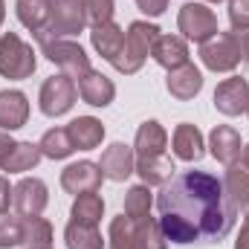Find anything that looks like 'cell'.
Masks as SVG:
<instances>
[{
  "label": "cell",
  "mask_w": 249,
  "mask_h": 249,
  "mask_svg": "<svg viewBox=\"0 0 249 249\" xmlns=\"http://www.w3.org/2000/svg\"><path fill=\"white\" fill-rule=\"evenodd\" d=\"M160 226L174 244H212L232 232L238 209L226 197L223 180L206 171L171 177L160 197Z\"/></svg>",
  "instance_id": "1"
},
{
  "label": "cell",
  "mask_w": 249,
  "mask_h": 249,
  "mask_svg": "<svg viewBox=\"0 0 249 249\" xmlns=\"http://www.w3.org/2000/svg\"><path fill=\"white\" fill-rule=\"evenodd\" d=\"M160 38V26L148 23V20H133L127 26V35H124V47H122V55L116 58V70L130 75V72H139L145 58L154 53V44Z\"/></svg>",
  "instance_id": "2"
},
{
  "label": "cell",
  "mask_w": 249,
  "mask_h": 249,
  "mask_svg": "<svg viewBox=\"0 0 249 249\" xmlns=\"http://www.w3.org/2000/svg\"><path fill=\"white\" fill-rule=\"evenodd\" d=\"M84 26H87V6H84V0H53L50 23L35 35V41L47 44V41H55V38H70V35L84 32Z\"/></svg>",
  "instance_id": "3"
},
{
  "label": "cell",
  "mask_w": 249,
  "mask_h": 249,
  "mask_svg": "<svg viewBox=\"0 0 249 249\" xmlns=\"http://www.w3.org/2000/svg\"><path fill=\"white\" fill-rule=\"evenodd\" d=\"M244 58L241 32H217L212 41L200 44V61L212 72H232Z\"/></svg>",
  "instance_id": "4"
},
{
  "label": "cell",
  "mask_w": 249,
  "mask_h": 249,
  "mask_svg": "<svg viewBox=\"0 0 249 249\" xmlns=\"http://www.w3.org/2000/svg\"><path fill=\"white\" fill-rule=\"evenodd\" d=\"M38 67V58L29 44H23L15 32H6L0 38V75L3 78H29Z\"/></svg>",
  "instance_id": "5"
},
{
  "label": "cell",
  "mask_w": 249,
  "mask_h": 249,
  "mask_svg": "<svg viewBox=\"0 0 249 249\" xmlns=\"http://www.w3.org/2000/svg\"><path fill=\"white\" fill-rule=\"evenodd\" d=\"M75 96H78V87L70 75H53L41 84V93H38V105H41V113L44 116H64L72 105H75Z\"/></svg>",
  "instance_id": "6"
},
{
  "label": "cell",
  "mask_w": 249,
  "mask_h": 249,
  "mask_svg": "<svg viewBox=\"0 0 249 249\" xmlns=\"http://www.w3.org/2000/svg\"><path fill=\"white\" fill-rule=\"evenodd\" d=\"M41 53H44L53 64H58L61 72L64 75H70L72 81H75V78H84V75L93 70V67H90V58H87V53H84L75 41H64V38L47 41V44H41Z\"/></svg>",
  "instance_id": "7"
},
{
  "label": "cell",
  "mask_w": 249,
  "mask_h": 249,
  "mask_svg": "<svg viewBox=\"0 0 249 249\" xmlns=\"http://www.w3.org/2000/svg\"><path fill=\"white\" fill-rule=\"evenodd\" d=\"M177 26L183 32V38L194 41V44H206L217 35V18L209 6L203 3H186L180 9V18H177Z\"/></svg>",
  "instance_id": "8"
},
{
  "label": "cell",
  "mask_w": 249,
  "mask_h": 249,
  "mask_svg": "<svg viewBox=\"0 0 249 249\" xmlns=\"http://www.w3.org/2000/svg\"><path fill=\"white\" fill-rule=\"evenodd\" d=\"M12 203L18 209L20 217H41V212L47 209L50 203V194H47V186L35 177H23L18 186H15V194H12Z\"/></svg>",
  "instance_id": "9"
},
{
  "label": "cell",
  "mask_w": 249,
  "mask_h": 249,
  "mask_svg": "<svg viewBox=\"0 0 249 249\" xmlns=\"http://www.w3.org/2000/svg\"><path fill=\"white\" fill-rule=\"evenodd\" d=\"M102 168H99V162H87V160H81V162H72V165H67L61 171V188L67 194H87V191H96V188L102 186Z\"/></svg>",
  "instance_id": "10"
},
{
  "label": "cell",
  "mask_w": 249,
  "mask_h": 249,
  "mask_svg": "<svg viewBox=\"0 0 249 249\" xmlns=\"http://www.w3.org/2000/svg\"><path fill=\"white\" fill-rule=\"evenodd\" d=\"M99 168H102V174H105L107 180L124 183V180L136 171V154H133L130 145L113 142L110 148H105V154H102V160H99Z\"/></svg>",
  "instance_id": "11"
},
{
  "label": "cell",
  "mask_w": 249,
  "mask_h": 249,
  "mask_svg": "<svg viewBox=\"0 0 249 249\" xmlns=\"http://www.w3.org/2000/svg\"><path fill=\"white\" fill-rule=\"evenodd\" d=\"M214 107L223 116H241L249 110V81L247 78H226L214 90Z\"/></svg>",
  "instance_id": "12"
},
{
  "label": "cell",
  "mask_w": 249,
  "mask_h": 249,
  "mask_svg": "<svg viewBox=\"0 0 249 249\" xmlns=\"http://www.w3.org/2000/svg\"><path fill=\"white\" fill-rule=\"evenodd\" d=\"M209 148H212V157L223 165H235L241 160V133L229 124H217L209 136Z\"/></svg>",
  "instance_id": "13"
},
{
  "label": "cell",
  "mask_w": 249,
  "mask_h": 249,
  "mask_svg": "<svg viewBox=\"0 0 249 249\" xmlns=\"http://www.w3.org/2000/svg\"><path fill=\"white\" fill-rule=\"evenodd\" d=\"M78 96L93 107H107L113 102V96H116V84L107 75L90 70L84 78H78Z\"/></svg>",
  "instance_id": "14"
},
{
  "label": "cell",
  "mask_w": 249,
  "mask_h": 249,
  "mask_svg": "<svg viewBox=\"0 0 249 249\" xmlns=\"http://www.w3.org/2000/svg\"><path fill=\"white\" fill-rule=\"evenodd\" d=\"M168 93L180 102L194 99L200 90H203V72L194 67V64H183L177 70H168V81H165Z\"/></svg>",
  "instance_id": "15"
},
{
  "label": "cell",
  "mask_w": 249,
  "mask_h": 249,
  "mask_svg": "<svg viewBox=\"0 0 249 249\" xmlns=\"http://www.w3.org/2000/svg\"><path fill=\"white\" fill-rule=\"evenodd\" d=\"M29 119V102L20 90H3L0 93V127L18 130Z\"/></svg>",
  "instance_id": "16"
},
{
  "label": "cell",
  "mask_w": 249,
  "mask_h": 249,
  "mask_svg": "<svg viewBox=\"0 0 249 249\" xmlns=\"http://www.w3.org/2000/svg\"><path fill=\"white\" fill-rule=\"evenodd\" d=\"M151 55H154V61L160 67L177 70V67L188 64V44H186V38H180V35H160Z\"/></svg>",
  "instance_id": "17"
},
{
  "label": "cell",
  "mask_w": 249,
  "mask_h": 249,
  "mask_svg": "<svg viewBox=\"0 0 249 249\" xmlns=\"http://www.w3.org/2000/svg\"><path fill=\"white\" fill-rule=\"evenodd\" d=\"M165 142H168V133H165V127L160 122H142L139 124V130H136V142H133V154H136V160H142V157H160V154H165Z\"/></svg>",
  "instance_id": "18"
},
{
  "label": "cell",
  "mask_w": 249,
  "mask_h": 249,
  "mask_svg": "<svg viewBox=\"0 0 249 249\" xmlns=\"http://www.w3.org/2000/svg\"><path fill=\"white\" fill-rule=\"evenodd\" d=\"M90 41L96 47V53L105 58V61L116 64V58L122 55V47H124V32L110 20V23H102V26H93L90 32Z\"/></svg>",
  "instance_id": "19"
},
{
  "label": "cell",
  "mask_w": 249,
  "mask_h": 249,
  "mask_svg": "<svg viewBox=\"0 0 249 249\" xmlns=\"http://www.w3.org/2000/svg\"><path fill=\"white\" fill-rule=\"evenodd\" d=\"M171 145H174V154H177L180 160H186V162H200V160H203V154H206L203 133H200L194 124H188V122L177 124Z\"/></svg>",
  "instance_id": "20"
},
{
  "label": "cell",
  "mask_w": 249,
  "mask_h": 249,
  "mask_svg": "<svg viewBox=\"0 0 249 249\" xmlns=\"http://www.w3.org/2000/svg\"><path fill=\"white\" fill-rule=\"evenodd\" d=\"M67 133H70V139H72L75 148L93 151L105 139V124L99 122V119H93V116H78V119H72V122L67 124Z\"/></svg>",
  "instance_id": "21"
},
{
  "label": "cell",
  "mask_w": 249,
  "mask_h": 249,
  "mask_svg": "<svg viewBox=\"0 0 249 249\" xmlns=\"http://www.w3.org/2000/svg\"><path fill=\"white\" fill-rule=\"evenodd\" d=\"M174 171H177V168H174L171 157H165V154L136 160V174L142 177L145 186H165V183L174 177Z\"/></svg>",
  "instance_id": "22"
},
{
  "label": "cell",
  "mask_w": 249,
  "mask_h": 249,
  "mask_svg": "<svg viewBox=\"0 0 249 249\" xmlns=\"http://www.w3.org/2000/svg\"><path fill=\"white\" fill-rule=\"evenodd\" d=\"M50 15H53V0H18V20L32 35H38L50 23Z\"/></svg>",
  "instance_id": "23"
},
{
  "label": "cell",
  "mask_w": 249,
  "mask_h": 249,
  "mask_svg": "<svg viewBox=\"0 0 249 249\" xmlns=\"http://www.w3.org/2000/svg\"><path fill=\"white\" fill-rule=\"evenodd\" d=\"M223 188H226V197L232 200V206L247 217L249 214V171H241V168L229 165V171L223 177Z\"/></svg>",
  "instance_id": "24"
},
{
  "label": "cell",
  "mask_w": 249,
  "mask_h": 249,
  "mask_svg": "<svg viewBox=\"0 0 249 249\" xmlns=\"http://www.w3.org/2000/svg\"><path fill=\"white\" fill-rule=\"evenodd\" d=\"M72 220L75 223H84V226H99L102 214H105V200L96 194V191H87V194H78L72 200V209H70Z\"/></svg>",
  "instance_id": "25"
},
{
  "label": "cell",
  "mask_w": 249,
  "mask_h": 249,
  "mask_svg": "<svg viewBox=\"0 0 249 249\" xmlns=\"http://www.w3.org/2000/svg\"><path fill=\"white\" fill-rule=\"evenodd\" d=\"M23 220V232H20V244L23 249H53V226L44 217H20Z\"/></svg>",
  "instance_id": "26"
},
{
  "label": "cell",
  "mask_w": 249,
  "mask_h": 249,
  "mask_svg": "<svg viewBox=\"0 0 249 249\" xmlns=\"http://www.w3.org/2000/svg\"><path fill=\"white\" fill-rule=\"evenodd\" d=\"M41 157H44V154H41V145H32V142H18L0 168H3V171H9V174L32 171V168L41 162Z\"/></svg>",
  "instance_id": "27"
},
{
  "label": "cell",
  "mask_w": 249,
  "mask_h": 249,
  "mask_svg": "<svg viewBox=\"0 0 249 249\" xmlns=\"http://www.w3.org/2000/svg\"><path fill=\"white\" fill-rule=\"evenodd\" d=\"M64 241L67 249H105V238L96 226H84L70 220V226L64 229Z\"/></svg>",
  "instance_id": "28"
},
{
  "label": "cell",
  "mask_w": 249,
  "mask_h": 249,
  "mask_svg": "<svg viewBox=\"0 0 249 249\" xmlns=\"http://www.w3.org/2000/svg\"><path fill=\"white\" fill-rule=\"evenodd\" d=\"M133 232H136V241H139V249H165L168 247V238L160 226V220H154L151 214L133 220Z\"/></svg>",
  "instance_id": "29"
},
{
  "label": "cell",
  "mask_w": 249,
  "mask_h": 249,
  "mask_svg": "<svg viewBox=\"0 0 249 249\" xmlns=\"http://www.w3.org/2000/svg\"><path fill=\"white\" fill-rule=\"evenodd\" d=\"M38 145H41V154L50 157V160H67V157L75 151V145H72L67 127H53V130H47Z\"/></svg>",
  "instance_id": "30"
},
{
  "label": "cell",
  "mask_w": 249,
  "mask_h": 249,
  "mask_svg": "<svg viewBox=\"0 0 249 249\" xmlns=\"http://www.w3.org/2000/svg\"><path fill=\"white\" fill-rule=\"evenodd\" d=\"M110 249H139L136 232H133V220L127 214H119L110 220Z\"/></svg>",
  "instance_id": "31"
},
{
  "label": "cell",
  "mask_w": 249,
  "mask_h": 249,
  "mask_svg": "<svg viewBox=\"0 0 249 249\" xmlns=\"http://www.w3.org/2000/svg\"><path fill=\"white\" fill-rule=\"evenodd\" d=\"M124 214L130 220H139L145 214H151V191L148 186H133L124 197Z\"/></svg>",
  "instance_id": "32"
},
{
  "label": "cell",
  "mask_w": 249,
  "mask_h": 249,
  "mask_svg": "<svg viewBox=\"0 0 249 249\" xmlns=\"http://www.w3.org/2000/svg\"><path fill=\"white\" fill-rule=\"evenodd\" d=\"M20 232H23V220L0 212V249L18 247L20 244Z\"/></svg>",
  "instance_id": "33"
},
{
  "label": "cell",
  "mask_w": 249,
  "mask_h": 249,
  "mask_svg": "<svg viewBox=\"0 0 249 249\" xmlns=\"http://www.w3.org/2000/svg\"><path fill=\"white\" fill-rule=\"evenodd\" d=\"M87 6V23L102 26L113 20V0H84Z\"/></svg>",
  "instance_id": "34"
},
{
  "label": "cell",
  "mask_w": 249,
  "mask_h": 249,
  "mask_svg": "<svg viewBox=\"0 0 249 249\" xmlns=\"http://www.w3.org/2000/svg\"><path fill=\"white\" fill-rule=\"evenodd\" d=\"M229 23L235 32L249 29V0H229Z\"/></svg>",
  "instance_id": "35"
},
{
  "label": "cell",
  "mask_w": 249,
  "mask_h": 249,
  "mask_svg": "<svg viewBox=\"0 0 249 249\" xmlns=\"http://www.w3.org/2000/svg\"><path fill=\"white\" fill-rule=\"evenodd\" d=\"M136 6H139V12H145L151 18H160L168 9V0H136Z\"/></svg>",
  "instance_id": "36"
},
{
  "label": "cell",
  "mask_w": 249,
  "mask_h": 249,
  "mask_svg": "<svg viewBox=\"0 0 249 249\" xmlns=\"http://www.w3.org/2000/svg\"><path fill=\"white\" fill-rule=\"evenodd\" d=\"M12 194H15V188L9 186V180H3V177H0V212H6V209H9Z\"/></svg>",
  "instance_id": "37"
},
{
  "label": "cell",
  "mask_w": 249,
  "mask_h": 249,
  "mask_svg": "<svg viewBox=\"0 0 249 249\" xmlns=\"http://www.w3.org/2000/svg\"><path fill=\"white\" fill-rule=\"evenodd\" d=\"M15 145H18V142H15L9 133H0V165L6 162V157L12 154V148H15Z\"/></svg>",
  "instance_id": "38"
},
{
  "label": "cell",
  "mask_w": 249,
  "mask_h": 249,
  "mask_svg": "<svg viewBox=\"0 0 249 249\" xmlns=\"http://www.w3.org/2000/svg\"><path fill=\"white\" fill-rule=\"evenodd\" d=\"M235 249H249V214H247V220H244V226H241V235L235 241Z\"/></svg>",
  "instance_id": "39"
},
{
  "label": "cell",
  "mask_w": 249,
  "mask_h": 249,
  "mask_svg": "<svg viewBox=\"0 0 249 249\" xmlns=\"http://www.w3.org/2000/svg\"><path fill=\"white\" fill-rule=\"evenodd\" d=\"M241 50H244V58L249 61V32H244V35H241Z\"/></svg>",
  "instance_id": "40"
},
{
  "label": "cell",
  "mask_w": 249,
  "mask_h": 249,
  "mask_svg": "<svg viewBox=\"0 0 249 249\" xmlns=\"http://www.w3.org/2000/svg\"><path fill=\"white\" fill-rule=\"evenodd\" d=\"M241 160H244V168L249 171V145L244 148V151H241Z\"/></svg>",
  "instance_id": "41"
},
{
  "label": "cell",
  "mask_w": 249,
  "mask_h": 249,
  "mask_svg": "<svg viewBox=\"0 0 249 249\" xmlns=\"http://www.w3.org/2000/svg\"><path fill=\"white\" fill-rule=\"evenodd\" d=\"M3 18H6V3L0 0V23H3Z\"/></svg>",
  "instance_id": "42"
},
{
  "label": "cell",
  "mask_w": 249,
  "mask_h": 249,
  "mask_svg": "<svg viewBox=\"0 0 249 249\" xmlns=\"http://www.w3.org/2000/svg\"><path fill=\"white\" fill-rule=\"evenodd\" d=\"M209 3H223V0H209Z\"/></svg>",
  "instance_id": "43"
},
{
  "label": "cell",
  "mask_w": 249,
  "mask_h": 249,
  "mask_svg": "<svg viewBox=\"0 0 249 249\" xmlns=\"http://www.w3.org/2000/svg\"><path fill=\"white\" fill-rule=\"evenodd\" d=\"M247 113H249V110H247Z\"/></svg>",
  "instance_id": "44"
}]
</instances>
